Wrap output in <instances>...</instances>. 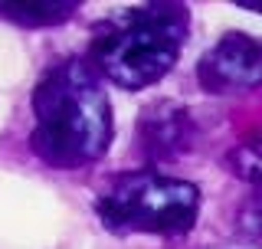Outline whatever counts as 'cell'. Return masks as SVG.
Segmentation results:
<instances>
[{
	"label": "cell",
	"instance_id": "cell-9",
	"mask_svg": "<svg viewBox=\"0 0 262 249\" xmlns=\"http://www.w3.org/2000/svg\"><path fill=\"white\" fill-rule=\"evenodd\" d=\"M239 10H252V13H262V0H236Z\"/></svg>",
	"mask_w": 262,
	"mask_h": 249
},
{
	"label": "cell",
	"instance_id": "cell-1",
	"mask_svg": "<svg viewBox=\"0 0 262 249\" xmlns=\"http://www.w3.org/2000/svg\"><path fill=\"white\" fill-rule=\"evenodd\" d=\"M30 151L53 171L98 164L115 141L105 79L85 56H62L46 66L30 98Z\"/></svg>",
	"mask_w": 262,
	"mask_h": 249
},
{
	"label": "cell",
	"instance_id": "cell-3",
	"mask_svg": "<svg viewBox=\"0 0 262 249\" xmlns=\"http://www.w3.org/2000/svg\"><path fill=\"white\" fill-rule=\"evenodd\" d=\"M92 206L112 233L184 236L200 217V187L184 177L138 168L108 177L98 187Z\"/></svg>",
	"mask_w": 262,
	"mask_h": 249
},
{
	"label": "cell",
	"instance_id": "cell-7",
	"mask_svg": "<svg viewBox=\"0 0 262 249\" xmlns=\"http://www.w3.org/2000/svg\"><path fill=\"white\" fill-rule=\"evenodd\" d=\"M223 164H226V171L233 174V177H239V180H246V184H252V187H262V138L243 141V144L229 148Z\"/></svg>",
	"mask_w": 262,
	"mask_h": 249
},
{
	"label": "cell",
	"instance_id": "cell-5",
	"mask_svg": "<svg viewBox=\"0 0 262 249\" xmlns=\"http://www.w3.org/2000/svg\"><path fill=\"white\" fill-rule=\"evenodd\" d=\"M196 141L193 115L177 102H154L138 118V151L147 164H167L187 154Z\"/></svg>",
	"mask_w": 262,
	"mask_h": 249
},
{
	"label": "cell",
	"instance_id": "cell-2",
	"mask_svg": "<svg viewBox=\"0 0 262 249\" xmlns=\"http://www.w3.org/2000/svg\"><path fill=\"white\" fill-rule=\"evenodd\" d=\"M190 36V7L161 0L118 7L92 27L85 59L125 92L151 89L174 69Z\"/></svg>",
	"mask_w": 262,
	"mask_h": 249
},
{
	"label": "cell",
	"instance_id": "cell-6",
	"mask_svg": "<svg viewBox=\"0 0 262 249\" xmlns=\"http://www.w3.org/2000/svg\"><path fill=\"white\" fill-rule=\"evenodd\" d=\"M79 10L76 0H39V4H23V0H0V20L16 23L23 30H46L72 20Z\"/></svg>",
	"mask_w": 262,
	"mask_h": 249
},
{
	"label": "cell",
	"instance_id": "cell-4",
	"mask_svg": "<svg viewBox=\"0 0 262 249\" xmlns=\"http://www.w3.org/2000/svg\"><path fill=\"white\" fill-rule=\"evenodd\" d=\"M196 82L210 95H243L262 89V39L223 33L196 63Z\"/></svg>",
	"mask_w": 262,
	"mask_h": 249
},
{
	"label": "cell",
	"instance_id": "cell-8",
	"mask_svg": "<svg viewBox=\"0 0 262 249\" xmlns=\"http://www.w3.org/2000/svg\"><path fill=\"white\" fill-rule=\"evenodd\" d=\"M236 233L246 243L262 246V187H252V194L239 203V210H236Z\"/></svg>",
	"mask_w": 262,
	"mask_h": 249
}]
</instances>
